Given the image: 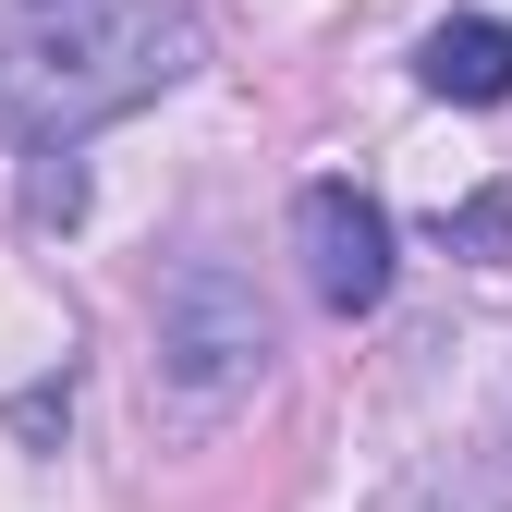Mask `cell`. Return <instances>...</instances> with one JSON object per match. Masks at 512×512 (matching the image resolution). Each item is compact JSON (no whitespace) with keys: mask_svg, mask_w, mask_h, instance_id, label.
<instances>
[{"mask_svg":"<svg viewBox=\"0 0 512 512\" xmlns=\"http://www.w3.org/2000/svg\"><path fill=\"white\" fill-rule=\"evenodd\" d=\"M196 61H208V25L183 13V0H98V13L0 49V135L74 147V135H98V122L171 98Z\"/></svg>","mask_w":512,"mask_h":512,"instance_id":"cell-1","label":"cell"},{"mask_svg":"<svg viewBox=\"0 0 512 512\" xmlns=\"http://www.w3.org/2000/svg\"><path fill=\"white\" fill-rule=\"evenodd\" d=\"M281 330H269V305H256V281L232 269V256H183V269L159 281V354H147V403L171 427H208L232 415L256 378H269Z\"/></svg>","mask_w":512,"mask_h":512,"instance_id":"cell-2","label":"cell"},{"mask_svg":"<svg viewBox=\"0 0 512 512\" xmlns=\"http://www.w3.org/2000/svg\"><path fill=\"white\" fill-rule=\"evenodd\" d=\"M293 244H305V293L330 305V317H366V305H391V208L366 196V183H305L293 196Z\"/></svg>","mask_w":512,"mask_h":512,"instance_id":"cell-3","label":"cell"},{"mask_svg":"<svg viewBox=\"0 0 512 512\" xmlns=\"http://www.w3.org/2000/svg\"><path fill=\"white\" fill-rule=\"evenodd\" d=\"M415 74H427V98L500 110V98H512V25H500V13H452V25H427V37H415Z\"/></svg>","mask_w":512,"mask_h":512,"instance_id":"cell-4","label":"cell"},{"mask_svg":"<svg viewBox=\"0 0 512 512\" xmlns=\"http://www.w3.org/2000/svg\"><path fill=\"white\" fill-rule=\"evenodd\" d=\"M439 244L476 256V269H500V256H512V196H464V208H439Z\"/></svg>","mask_w":512,"mask_h":512,"instance_id":"cell-5","label":"cell"},{"mask_svg":"<svg viewBox=\"0 0 512 512\" xmlns=\"http://www.w3.org/2000/svg\"><path fill=\"white\" fill-rule=\"evenodd\" d=\"M74 208H86V171H74V147H37V171H25V220H37V232H61Z\"/></svg>","mask_w":512,"mask_h":512,"instance_id":"cell-6","label":"cell"},{"mask_svg":"<svg viewBox=\"0 0 512 512\" xmlns=\"http://www.w3.org/2000/svg\"><path fill=\"white\" fill-rule=\"evenodd\" d=\"M391 512H488V500H476V488H452V476H415Z\"/></svg>","mask_w":512,"mask_h":512,"instance_id":"cell-7","label":"cell"},{"mask_svg":"<svg viewBox=\"0 0 512 512\" xmlns=\"http://www.w3.org/2000/svg\"><path fill=\"white\" fill-rule=\"evenodd\" d=\"M25 13H74V0H25Z\"/></svg>","mask_w":512,"mask_h":512,"instance_id":"cell-8","label":"cell"}]
</instances>
